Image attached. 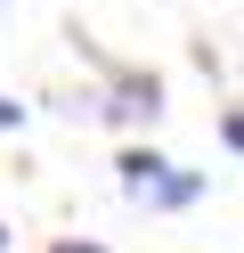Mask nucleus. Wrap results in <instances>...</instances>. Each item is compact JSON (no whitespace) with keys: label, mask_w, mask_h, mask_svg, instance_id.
<instances>
[{"label":"nucleus","mask_w":244,"mask_h":253,"mask_svg":"<svg viewBox=\"0 0 244 253\" xmlns=\"http://www.w3.org/2000/svg\"><path fill=\"white\" fill-rule=\"evenodd\" d=\"M49 253H106V245H90V237H57Z\"/></svg>","instance_id":"3"},{"label":"nucleus","mask_w":244,"mask_h":253,"mask_svg":"<svg viewBox=\"0 0 244 253\" xmlns=\"http://www.w3.org/2000/svg\"><path fill=\"white\" fill-rule=\"evenodd\" d=\"M155 106H163L155 74H114V90H106V115L114 123H155Z\"/></svg>","instance_id":"2"},{"label":"nucleus","mask_w":244,"mask_h":253,"mask_svg":"<svg viewBox=\"0 0 244 253\" xmlns=\"http://www.w3.org/2000/svg\"><path fill=\"white\" fill-rule=\"evenodd\" d=\"M16 123H25V106H16V98H0V131H16Z\"/></svg>","instance_id":"4"},{"label":"nucleus","mask_w":244,"mask_h":253,"mask_svg":"<svg viewBox=\"0 0 244 253\" xmlns=\"http://www.w3.org/2000/svg\"><path fill=\"white\" fill-rule=\"evenodd\" d=\"M122 196L171 212V204H195V196H204V171H179V164H163L155 147H130L122 155Z\"/></svg>","instance_id":"1"},{"label":"nucleus","mask_w":244,"mask_h":253,"mask_svg":"<svg viewBox=\"0 0 244 253\" xmlns=\"http://www.w3.org/2000/svg\"><path fill=\"white\" fill-rule=\"evenodd\" d=\"M0 253H8V220H0Z\"/></svg>","instance_id":"5"}]
</instances>
